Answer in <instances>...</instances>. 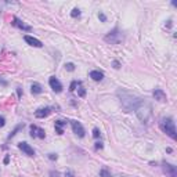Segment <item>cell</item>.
<instances>
[{"instance_id":"11","label":"cell","mask_w":177,"mask_h":177,"mask_svg":"<svg viewBox=\"0 0 177 177\" xmlns=\"http://www.w3.org/2000/svg\"><path fill=\"white\" fill-rule=\"evenodd\" d=\"M53 112V108H50V107H44V108H39L36 112H35V116L36 118H39V119H42V118H46V116H49L50 114Z\"/></svg>"},{"instance_id":"23","label":"cell","mask_w":177,"mask_h":177,"mask_svg":"<svg viewBox=\"0 0 177 177\" xmlns=\"http://www.w3.org/2000/svg\"><path fill=\"white\" fill-rule=\"evenodd\" d=\"M98 18L101 19L102 22H105V21H107V17H105V14H104V13H100V14H98Z\"/></svg>"},{"instance_id":"19","label":"cell","mask_w":177,"mask_h":177,"mask_svg":"<svg viewBox=\"0 0 177 177\" xmlns=\"http://www.w3.org/2000/svg\"><path fill=\"white\" fill-rule=\"evenodd\" d=\"M71 15H72L73 18H76V17H79V15H80V10H79V8H73V10H72V13H71Z\"/></svg>"},{"instance_id":"6","label":"cell","mask_w":177,"mask_h":177,"mask_svg":"<svg viewBox=\"0 0 177 177\" xmlns=\"http://www.w3.org/2000/svg\"><path fill=\"white\" fill-rule=\"evenodd\" d=\"M162 169H163V172L169 177H177L176 166H173V165L167 163V162H162Z\"/></svg>"},{"instance_id":"5","label":"cell","mask_w":177,"mask_h":177,"mask_svg":"<svg viewBox=\"0 0 177 177\" xmlns=\"http://www.w3.org/2000/svg\"><path fill=\"white\" fill-rule=\"evenodd\" d=\"M71 125H72V130L75 133L78 137H84V134H86V132H84L83 126H82L80 122H78V120H71Z\"/></svg>"},{"instance_id":"13","label":"cell","mask_w":177,"mask_h":177,"mask_svg":"<svg viewBox=\"0 0 177 177\" xmlns=\"http://www.w3.org/2000/svg\"><path fill=\"white\" fill-rule=\"evenodd\" d=\"M24 39H25L26 43L31 44V46H33V47H43V43L40 42V40H37L36 37H32V36H28V35H26Z\"/></svg>"},{"instance_id":"22","label":"cell","mask_w":177,"mask_h":177,"mask_svg":"<svg viewBox=\"0 0 177 177\" xmlns=\"http://www.w3.org/2000/svg\"><path fill=\"white\" fill-rule=\"evenodd\" d=\"M79 96H80V97H84V96H86V90H84V87H79Z\"/></svg>"},{"instance_id":"30","label":"cell","mask_w":177,"mask_h":177,"mask_svg":"<svg viewBox=\"0 0 177 177\" xmlns=\"http://www.w3.org/2000/svg\"><path fill=\"white\" fill-rule=\"evenodd\" d=\"M0 83L4 84V86H6V84H7V82H4V80H2V79H0Z\"/></svg>"},{"instance_id":"3","label":"cell","mask_w":177,"mask_h":177,"mask_svg":"<svg viewBox=\"0 0 177 177\" xmlns=\"http://www.w3.org/2000/svg\"><path fill=\"white\" fill-rule=\"evenodd\" d=\"M159 127L163 133H166L170 138L176 140L177 138V133H176V126L175 122H173L172 118H163V119L159 122Z\"/></svg>"},{"instance_id":"8","label":"cell","mask_w":177,"mask_h":177,"mask_svg":"<svg viewBox=\"0 0 177 177\" xmlns=\"http://www.w3.org/2000/svg\"><path fill=\"white\" fill-rule=\"evenodd\" d=\"M31 137H33V138H36V137L44 138V137H46V132H44L42 127H37L36 125H32L31 126Z\"/></svg>"},{"instance_id":"10","label":"cell","mask_w":177,"mask_h":177,"mask_svg":"<svg viewBox=\"0 0 177 177\" xmlns=\"http://www.w3.org/2000/svg\"><path fill=\"white\" fill-rule=\"evenodd\" d=\"M18 148L21 149L22 152H25V154L28 155V156H33V155H35L33 148H32V147L29 145L28 143H25V141H24V143H19V144H18Z\"/></svg>"},{"instance_id":"2","label":"cell","mask_w":177,"mask_h":177,"mask_svg":"<svg viewBox=\"0 0 177 177\" xmlns=\"http://www.w3.org/2000/svg\"><path fill=\"white\" fill-rule=\"evenodd\" d=\"M118 96L120 97V102H122V107L125 108L126 112L134 110V107L137 105V102L140 101V98L132 96V94L126 93V91H118Z\"/></svg>"},{"instance_id":"21","label":"cell","mask_w":177,"mask_h":177,"mask_svg":"<svg viewBox=\"0 0 177 177\" xmlns=\"http://www.w3.org/2000/svg\"><path fill=\"white\" fill-rule=\"evenodd\" d=\"M100 134H101V133H100L98 129L94 127V129H93V137H94V138H98V137H100Z\"/></svg>"},{"instance_id":"1","label":"cell","mask_w":177,"mask_h":177,"mask_svg":"<svg viewBox=\"0 0 177 177\" xmlns=\"http://www.w3.org/2000/svg\"><path fill=\"white\" fill-rule=\"evenodd\" d=\"M134 112L138 119L143 123H145V125H149L152 122V108L147 101L140 100L137 102V105L134 107Z\"/></svg>"},{"instance_id":"27","label":"cell","mask_w":177,"mask_h":177,"mask_svg":"<svg viewBox=\"0 0 177 177\" xmlns=\"http://www.w3.org/2000/svg\"><path fill=\"white\" fill-rule=\"evenodd\" d=\"M102 143H96V149H102Z\"/></svg>"},{"instance_id":"18","label":"cell","mask_w":177,"mask_h":177,"mask_svg":"<svg viewBox=\"0 0 177 177\" xmlns=\"http://www.w3.org/2000/svg\"><path fill=\"white\" fill-rule=\"evenodd\" d=\"M100 177H112V176H111V173L108 172L107 169H101V170H100Z\"/></svg>"},{"instance_id":"29","label":"cell","mask_w":177,"mask_h":177,"mask_svg":"<svg viewBox=\"0 0 177 177\" xmlns=\"http://www.w3.org/2000/svg\"><path fill=\"white\" fill-rule=\"evenodd\" d=\"M119 67H120V64L118 63V61H114V68H116V69H118Z\"/></svg>"},{"instance_id":"17","label":"cell","mask_w":177,"mask_h":177,"mask_svg":"<svg viewBox=\"0 0 177 177\" xmlns=\"http://www.w3.org/2000/svg\"><path fill=\"white\" fill-rule=\"evenodd\" d=\"M80 84H82V82H78V80L72 82V83H71V86H69V90H71V91H75V90H76V87L80 86Z\"/></svg>"},{"instance_id":"24","label":"cell","mask_w":177,"mask_h":177,"mask_svg":"<svg viewBox=\"0 0 177 177\" xmlns=\"http://www.w3.org/2000/svg\"><path fill=\"white\" fill-rule=\"evenodd\" d=\"M65 177H75V173L72 170H67L65 172Z\"/></svg>"},{"instance_id":"4","label":"cell","mask_w":177,"mask_h":177,"mask_svg":"<svg viewBox=\"0 0 177 177\" xmlns=\"http://www.w3.org/2000/svg\"><path fill=\"white\" fill-rule=\"evenodd\" d=\"M122 40H123V36H122V33L119 32V29L118 28H115L114 31L110 32V33L105 36V42H108L111 44H119Z\"/></svg>"},{"instance_id":"16","label":"cell","mask_w":177,"mask_h":177,"mask_svg":"<svg viewBox=\"0 0 177 177\" xmlns=\"http://www.w3.org/2000/svg\"><path fill=\"white\" fill-rule=\"evenodd\" d=\"M31 91L33 94H40L43 91V87H42V84H39V83H32V86H31Z\"/></svg>"},{"instance_id":"20","label":"cell","mask_w":177,"mask_h":177,"mask_svg":"<svg viewBox=\"0 0 177 177\" xmlns=\"http://www.w3.org/2000/svg\"><path fill=\"white\" fill-rule=\"evenodd\" d=\"M65 69L67 71H75V64H72V63H68V64H65Z\"/></svg>"},{"instance_id":"15","label":"cell","mask_w":177,"mask_h":177,"mask_svg":"<svg viewBox=\"0 0 177 177\" xmlns=\"http://www.w3.org/2000/svg\"><path fill=\"white\" fill-rule=\"evenodd\" d=\"M90 78L93 79V80H96V82H100V80H102V78H104V73L100 72V71H91Z\"/></svg>"},{"instance_id":"28","label":"cell","mask_w":177,"mask_h":177,"mask_svg":"<svg viewBox=\"0 0 177 177\" xmlns=\"http://www.w3.org/2000/svg\"><path fill=\"white\" fill-rule=\"evenodd\" d=\"M50 176L51 177H58L60 175H58V172H50Z\"/></svg>"},{"instance_id":"9","label":"cell","mask_w":177,"mask_h":177,"mask_svg":"<svg viewBox=\"0 0 177 177\" xmlns=\"http://www.w3.org/2000/svg\"><path fill=\"white\" fill-rule=\"evenodd\" d=\"M49 83H50V87H51L55 93H61V91H63V84H61V82L58 80L55 76H51V78L49 79Z\"/></svg>"},{"instance_id":"14","label":"cell","mask_w":177,"mask_h":177,"mask_svg":"<svg viewBox=\"0 0 177 177\" xmlns=\"http://www.w3.org/2000/svg\"><path fill=\"white\" fill-rule=\"evenodd\" d=\"M64 126H67V120H55V132L57 134H64Z\"/></svg>"},{"instance_id":"7","label":"cell","mask_w":177,"mask_h":177,"mask_svg":"<svg viewBox=\"0 0 177 177\" xmlns=\"http://www.w3.org/2000/svg\"><path fill=\"white\" fill-rule=\"evenodd\" d=\"M11 25H14L15 28H19L22 29V31H26V32H31L32 31V26L26 25L25 22H22L19 18H17V17H13V19H11Z\"/></svg>"},{"instance_id":"25","label":"cell","mask_w":177,"mask_h":177,"mask_svg":"<svg viewBox=\"0 0 177 177\" xmlns=\"http://www.w3.org/2000/svg\"><path fill=\"white\" fill-rule=\"evenodd\" d=\"M4 125H6V119H4V116H0V127H3Z\"/></svg>"},{"instance_id":"12","label":"cell","mask_w":177,"mask_h":177,"mask_svg":"<svg viewBox=\"0 0 177 177\" xmlns=\"http://www.w3.org/2000/svg\"><path fill=\"white\" fill-rule=\"evenodd\" d=\"M154 98L159 102H165L167 100V97H166V93H165L162 88H155L154 90Z\"/></svg>"},{"instance_id":"26","label":"cell","mask_w":177,"mask_h":177,"mask_svg":"<svg viewBox=\"0 0 177 177\" xmlns=\"http://www.w3.org/2000/svg\"><path fill=\"white\" fill-rule=\"evenodd\" d=\"M49 158L51 159V161H55V159H57L58 156H57V154H49Z\"/></svg>"}]
</instances>
